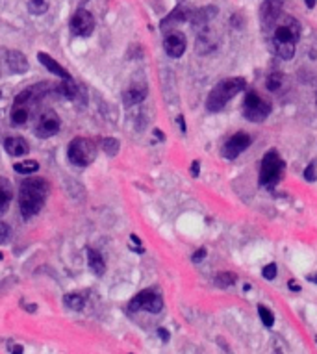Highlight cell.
I'll return each instance as SVG.
<instances>
[{
  "instance_id": "d6a6232c",
  "label": "cell",
  "mask_w": 317,
  "mask_h": 354,
  "mask_svg": "<svg viewBox=\"0 0 317 354\" xmlns=\"http://www.w3.org/2000/svg\"><path fill=\"white\" fill-rule=\"evenodd\" d=\"M302 177H304V180L306 182H316V163H310L306 169H304V173H302Z\"/></svg>"
},
{
  "instance_id": "9c48e42d",
  "label": "cell",
  "mask_w": 317,
  "mask_h": 354,
  "mask_svg": "<svg viewBox=\"0 0 317 354\" xmlns=\"http://www.w3.org/2000/svg\"><path fill=\"white\" fill-rule=\"evenodd\" d=\"M71 32L78 38H89L95 30V17L87 10H76L71 17Z\"/></svg>"
},
{
  "instance_id": "bcb514c9",
  "label": "cell",
  "mask_w": 317,
  "mask_h": 354,
  "mask_svg": "<svg viewBox=\"0 0 317 354\" xmlns=\"http://www.w3.org/2000/svg\"><path fill=\"white\" fill-rule=\"evenodd\" d=\"M0 76H2V67H0Z\"/></svg>"
},
{
  "instance_id": "30bf717a",
  "label": "cell",
  "mask_w": 317,
  "mask_h": 354,
  "mask_svg": "<svg viewBox=\"0 0 317 354\" xmlns=\"http://www.w3.org/2000/svg\"><path fill=\"white\" fill-rule=\"evenodd\" d=\"M252 143V138L249 134H245V132H238V134H234L230 139H226V143L223 145V156L226 159H236L241 152L251 147Z\"/></svg>"
},
{
  "instance_id": "277c9868",
  "label": "cell",
  "mask_w": 317,
  "mask_h": 354,
  "mask_svg": "<svg viewBox=\"0 0 317 354\" xmlns=\"http://www.w3.org/2000/svg\"><path fill=\"white\" fill-rule=\"evenodd\" d=\"M300 38V24L289 15H280L273 26V47L275 45H297Z\"/></svg>"
},
{
  "instance_id": "b9f144b4",
  "label": "cell",
  "mask_w": 317,
  "mask_h": 354,
  "mask_svg": "<svg viewBox=\"0 0 317 354\" xmlns=\"http://www.w3.org/2000/svg\"><path fill=\"white\" fill-rule=\"evenodd\" d=\"M316 2H317V0H304L306 8H310V10H312V8H316Z\"/></svg>"
},
{
  "instance_id": "3957f363",
  "label": "cell",
  "mask_w": 317,
  "mask_h": 354,
  "mask_svg": "<svg viewBox=\"0 0 317 354\" xmlns=\"http://www.w3.org/2000/svg\"><path fill=\"white\" fill-rule=\"evenodd\" d=\"M97 143L89 138H75L67 147V158L76 167H87L97 158Z\"/></svg>"
},
{
  "instance_id": "e575fe53",
  "label": "cell",
  "mask_w": 317,
  "mask_h": 354,
  "mask_svg": "<svg viewBox=\"0 0 317 354\" xmlns=\"http://www.w3.org/2000/svg\"><path fill=\"white\" fill-rule=\"evenodd\" d=\"M158 335L161 337V341H165V343H167L169 339H171V334H169L165 328H161V326L158 328Z\"/></svg>"
},
{
  "instance_id": "9a60e30c",
  "label": "cell",
  "mask_w": 317,
  "mask_h": 354,
  "mask_svg": "<svg viewBox=\"0 0 317 354\" xmlns=\"http://www.w3.org/2000/svg\"><path fill=\"white\" fill-rule=\"evenodd\" d=\"M38 59H39V63L45 67V69H48L52 75L59 76L61 80H73L71 75H69V71H67L65 67L59 65V63H58L56 59L50 56V54H47V52H38Z\"/></svg>"
},
{
  "instance_id": "f6af8a7d",
  "label": "cell",
  "mask_w": 317,
  "mask_h": 354,
  "mask_svg": "<svg viewBox=\"0 0 317 354\" xmlns=\"http://www.w3.org/2000/svg\"><path fill=\"white\" fill-rule=\"evenodd\" d=\"M2 258H4V254H2V252H0V260H2Z\"/></svg>"
},
{
  "instance_id": "8d00e7d4",
  "label": "cell",
  "mask_w": 317,
  "mask_h": 354,
  "mask_svg": "<svg viewBox=\"0 0 317 354\" xmlns=\"http://www.w3.org/2000/svg\"><path fill=\"white\" fill-rule=\"evenodd\" d=\"M177 122H178V126H180V132H182V134H186L187 126H186V121H184V117H182V115H178L177 117Z\"/></svg>"
},
{
  "instance_id": "d4e9b609",
  "label": "cell",
  "mask_w": 317,
  "mask_h": 354,
  "mask_svg": "<svg viewBox=\"0 0 317 354\" xmlns=\"http://www.w3.org/2000/svg\"><path fill=\"white\" fill-rule=\"evenodd\" d=\"M238 282V275L236 273H230V271H224V273H219L217 276H215V284L219 286V288H230Z\"/></svg>"
},
{
  "instance_id": "ab89813d",
  "label": "cell",
  "mask_w": 317,
  "mask_h": 354,
  "mask_svg": "<svg viewBox=\"0 0 317 354\" xmlns=\"http://www.w3.org/2000/svg\"><path fill=\"white\" fill-rule=\"evenodd\" d=\"M11 354H22V345H15L11 349Z\"/></svg>"
},
{
  "instance_id": "d6986e66",
  "label": "cell",
  "mask_w": 317,
  "mask_h": 354,
  "mask_svg": "<svg viewBox=\"0 0 317 354\" xmlns=\"http://www.w3.org/2000/svg\"><path fill=\"white\" fill-rule=\"evenodd\" d=\"M147 98V89L143 85H132L130 89H126L122 93V100L126 106H136V104H141Z\"/></svg>"
},
{
  "instance_id": "836d02e7",
  "label": "cell",
  "mask_w": 317,
  "mask_h": 354,
  "mask_svg": "<svg viewBox=\"0 0 317 354\" xmlns=\"http://www.w3.org/2000/svg\"><path fill=\"white\" fill-rule=\"evenodd\" d=\"M204 258H206V249H198V251H195V254L191 256L193 263H198V261H202Z\"/></svg>"
},
{
  "instance_id": "60d3db41",
  "label": "cell",
  "mask_w": 317,
  "mask_h": 354,
  "mask_svg": "<svg viewBox=\"0 0 317 354\" xmlns=\"http://www.w3.org/2000/svg\"><path fill=\"white\" fill-rule=\"evenodd\" d=\"M154 134H156V138H158L159 141H165V136H163V132H161V130H158V128H156V130H154Z\"/></svg>"
},
{
  "instance_id": "7402d4cb",
  "label": "cell",
  "mask_w": 317,
  "mask_h": 354,
  "mask_svg": "<svg viewBox=\"0 0 317 354\" xmlns=\"http://www.w3.org/2000/svg\"><path fill=\"white\" fill-rule=\"evenodd\" d=\"M13 171L19 173V175H24V177H30V175L39 171V163L36 159H24V161H19V163H13Z\"/></svg>"
},
{
  "instance_id": "6da1fadb",
  "label": "cell",
  "mask_w": 317,
  "mask_h": 354,
  "mask_svg": "<svg viewBox=\"0 0 317 354\" xmlns=\"http://www.w3.org/2000/svg\"><path fill=\"white\" fill-rule=\"evenodd\" d=\"M48 195V182L45 178H26L19 187V210L22 219H32L41 212Z\"/></svg>"
},
{
  "instance_id": "44dd1931",
  "label": "cell",
  "mask_w": 317,
  "mask_h": 354,
  "mask_svg": "<svg viewBox=\"0 0 317 354\" xmlns=\"http://www.w3.org/2000/svg\"><path fill=\"white\" fill-rule=\"evenodd\" d=\"M217 15V8H214V6H208V8H202V10L195 11L189 19H191V22L195 24V26H204L208 20H212Z\"/></svg>"
},
{
  "instance_id": "ee69618b",
  "label": "cell",
  "mask_w": 317,
  "mask_h": 354,
  "mask_svg": "<svg viewBox=\"0 0 317 354\" xmlns=\"http://www.w3.org/2000/svg\"><path fill=\"white\" fill-rule=\"evenodd\" d=\"M26 310H28V312H32V314H34V312H36V310H38V306H36V304H30V306H26Z\"/></svg>"
},
{
  "instance_id": "603a6c76",
  "label": "cell",
  "mask_w": 317,
  "mask_h": 354,
  "mask_svg": "<svg viewBox=\"0 0 317 354\" xmlns=\"http://www.w3.org/2000/svg\"><path fill=\"white\" fill-rule=\"evenodd\" d=\"M99 143H100V149H102L110 158H115V156L119 154V150H121V143H119V139H115V138H102Z\"/></svg>"
},
{
  "instance_id": "4dcf8cb0",
  "label": "cell",
  "mask_w": 317,
  "mask_h": 354,
  "mask_svg": "<svg viewBox=\"0 0 317 354\" xmlns=\"http://www.w3.org/2000/svg\"><path fill=\"white\" fill-rule=\"evenodd\" d=\"M277 273H278L277 263H267V265L261 269V276H263L265 280H275L277 278Z\"/></svg>"
},
{
  "instance_id": "f546056e",
  "label": "cell",
  "mask_w": 317,
  "mask_h": 354,
  "mask_svg": "<svg viewBox=\"0 0 317 354\" xmlns=\"http://www.w3.org/2000/svg\"><path fill=\"white\" fill-rule=\"evenodd\" d=\"M258 315H260L261 323H263L265 328H271L275 325V315H273V312L267 306H258Z\"/></svg>"
},
{
  "instance_id": "5b68a950",
  "label": "cell",
  "mask_w": 317,
  "mask_h": 354,
  "mask_svg": "<svg viewBox=\"0 0 317 354\" xmlns=\"http://www.w3.org/2000/svg\"><path fill=\"white\" fill-rule=\"evenodd\" d=\"M284 173V159L278 156L277 150H269L260 163V184L265 187L277 186Z\"/></svg>"
},
{
  "instance_id": "52a82bcc",
  "label": "cell",
  "mask_w": 317,
  "mask_h": 354,
  "mask_svg": "<svg viewBox=\"0 0 317 354\" xmlns=\"http://www.w3.org/2000/svg\"><path fill=\"white\" fill-rule=\"evenodd\" d=\"M138 310H145V312H150V314H159L163 310V298L152 289H143L128 302V312H138Z\"/></svg>"
},
{
  "instance_id": "83f0119b",
  "label": "cell",
  "mask_w": 317,
  "mask_h": 354,
  "mask_svg": "<svg viewBox=\"0 0 317 354\" xmlns=\"http://www.w3.org/2000/svg\"><path fill=\"white\" fill-rule=\"evenodd\" d=\"M273 50L282 59H291V58L295 56V45H275Z\"/></svg>"
},
{
  "instance_id": "ac0fdd59",
  "label": "cell",
  "mask_w": 317,
  "mask_h": 354,
  "mask_svg": "<svg viewBox=\"0 0 317 354\" xmlns=\"http://www.w3.org/2000/svg\"><path fill=\"white\" fill-rule=\"evenodd\" d=\"M87 265H89V269H91L95 276H102L106 273V261H104L102 254L99 251H95V249L87 251Z\"/></svg>"
},
{
  "instance_id": "74e56055",
  "label": "cell",
  "mask_w": 317,
  "mask_h": 354,
  "mask_svg": "<svg viewBox=\"0 0 317 354\" xmlns=\"http://www.w3.org/2000/svg\"><path fill=\"white\" fill-rule=\"evenodd\" d=\"M130 241L134 243L136 247H141V239L138 237V236H136V234H132V236H130Z\"/></svg>"
},
{
  "instance_id": "f35d334b",
  "label": "cell",
  "mask_w": 317,
  "mask_h": 354,
  "mask_svg": "<svg viewBox=\"0 0 317 354\" xmlns=\"http://www.w3.org/2000/svg\"><path fill=\"white\" fill-rule=\"evenodd\" d=\"M288 288L291 289V291H300V288H298L297 284H295V280H289V282H288Z\"/></svg>"
},
{
  "instance_id": "5bb4252c",
  "label": "cell",
  "mask_w": 317,
  "mask_h": 354,
  "mask_svg": "<svg viewBox=\"0 0 317 354\" xmlns=\"http://www.w3.org/2000/svg\"><path fill=\"white\" fill-rule=\"evenodd\" d=\"M34 108H36V104H20V102H13L11 106V113H10V119H11V124L13 126H22V124H26L30 121V117H32V113H34Z\"/></svg>"
},
{
  "instance_id": "8992f818",
  "label": "cell",
  "mask_w": 317,
  "mask_h": 354,
  "mask_svg": "<svg viewBox=\"0 0 317 354\" xmlns=\"http://www.w3.org/2000/svg\"><path fill=\"white\" fill-rule=\"evenodd\" d=\"M271 104L254 91H249L243 100V115L251 122H261L269 117Z\"/></svg>"
},
{
  "instance_id": "f1b7e54d",
  "label": "cell",
  "mask_w": 317,
  "mask_h": 354,
  "mask_svg": "<svg viewBox=\"0 0 317 354\" xmlns=\"http://www.w3.org/2000/svg\"><path fill=\"white\" fill-rule=\"evenodd\" d=\"M48 10L47 0H30L28 2V11L32 15H43Z\"/></svg>"
},
{
  "instance_id": "ba28073f",
  "label": "cell",
  "mask_w": 317,
  "mask_h": 354,
  "mask_svg": "<svg viewBox=\"0 0 317 354\" xmlns=\"http://www.w3.org/2000/svg\"><path fill=\"white\" fill-rule=\"evenodd\" d=\"M59 128H61V121H59L58 113L54 110H47V112H43L39 115L34 132H36V136L41 138V139H48V138L56 136L58 132H59Z\"/></svg>"
},
{
  "instance_id": "7bdbcfd3",
  "label": "cell",
  "mask_w": 317,
  "mask_h": 354,
  "mask_svg": "<svg viewBox=\"0 0 317 354\" xmlns=\"http://www.w3.org/2000/svg\"><path fill=\"white\" fill-rule=\"evenodd\" d=\"M308 280H310L312 284H317V275H310V276H308Z\"/></svg>"
},
{
  "instance_id": "ffe728a7",
  "label": "cell",
  "mask_w": 317,
  "mask_h": 354,
  "mask_svg": "<svg viewBox=\"0 0 317 354\" xmlns=\"http://www.w3.org/2000/svg\"><path fill=\"white\" fill-rule=\"evenodd\" d=\"M11 198H13V189H11V184L4 177H0V217L8 212Z\"/></svg>"
},
{
  "instance_id": "e0dca14e",
  "label": "cell",
  "mask_w": 317,
  "mask_h": 354,
  "mask_svg": "<svg viewBox=\"0 0 317 354\" xmlns=\"http://www.w3.org/2000/svg\"><path fill=\"white\" fill-rule=\"evenodd\" d=\"M215 48H217V43L212 38L210 28H202V32L197 38V52L198 54H210V52H214Z\"/></svg>"
},
{
  "instance_id": "7c38bea8",
  "label": "cell",
  "mask_w": 317,
  "mask_h": 354,
  "mask_svg": "<svg viewBox=\"0 0 317 354\" xmlns=\"http://www.w3.org/2000/svg\"><path fill=\"white\" fill-rule=\"evenodd\" d=\"M186 47L187 41L182 32H169L165 39H163V48H165L167 56L171 58H180L186 52Z\"/></svg>"
},
{
  "instance_id": "484cf974",
  "label": "cell",
  "mask_w": 317,
  "mask_h": 354,
  "mask_svg": "<svg viewBox=\"0 0 317 354\" xmlns=\"http://www.w3.org/2000/svg\"><path fill=\"white\" fill-rule=\"evenodd\" d=\"M63 302H65L67 308H71V310H75V312L84 310V297L78 295V293H67L65 297H63Z\"/></svg>"
},
{
  "instance_id": "8fae6325",
  "label": "cell",
  "mask_w": 317,
  "mask_h": 354,
  "mask_svg": "<svg viewBox=\"0 0 317 354\" xmlns=\"http://www.w3.org/2000/svg\"><path fill=\"white\" fill-rule=\"evenodd\" d=\"M280 15H282V4H280V0H265L261 4L260 20H261V26L265 30L273 28Z\"/></svg>"
},
{
  "instance_id": "2e32d148",
  "label": "cell",
  "mask_w": 317,
  "mask_h": 354,
  "mask_svg": "<svg viewBox=\"0 0 317 354\" xmlns=\"http://www.w3.org/2000/svg\"><path fill=\"white\" fill-rule=\"evenodd\" d=\"M4 149L13 158H20V156H24L28 152L30 147H28V141L24 139V138L13 136V138H8V139L4 141Z\"/></svg>"
},
{
  "instance_id": "d590c367",
  "label": "cell",
  "mask_w": 317,
  "mask_h": 354,
  "mask_svg": "<svg viewBox=\"0 0 317 354\" xmlns=\"http://www.w3.org/2000/svg\"><path fill=\"white\" fill-rule=\"evenodd\" d=\"M198 171H200V161L195 159V161H193V165H191V175H193V178L198 177Z\"/></svg>"
},
{
  "instance_id": "cb8c5ba5",
  "label": "cell",
  "mask_w": 317,
  "mask_h": 354,
  "mask_svg": "<svg viewBox=\"0 0 317 354\" xmlns=\"http://www.w3.org/2000/svg\"><path fill=\"white\" fill-rule=\"evenodd\" d=\"M58 89V95H61V97H65V98H69V100H73L76 97V93H78V87H76V84L73 82V80H63L61 84L56 87Z\"/></svg>"
},
{
  "instance_id": "7dc6e473",
  "label": "cell",
  "mask_w": 317,
  "mask_h": 354,
  "mask_svg": "<svg viewBox=\"0 0 317 354\" xmlns=\"http://www.w3.org/2000/svg\"><path fill=\"white\" fill-rule=\"evenodd\" d=\"M0 97H2V93H0Z\"/></svg>"
},
{
  "instance_id": "4316f807",
  "label": "cell",
  "mask_w": 317,
  "mask_h": 354,
  "mask_svg": "<svg viewBox=\"0 0 317 354\" xmlns=\"http://www.w3.org/2000/svg\"><path fill=\"white\" fill-rule=\"evenodd\" d=\"M265 85H267V89H269V91L278 93L280 89H282V85H284V75H282V73H273V75L267 78Z\"/></svg>"
},
{
  "instance_id": "7a4b0ae2",
  "label": "cell",
  "mask_w": 317,
  "mask_h": 354,
  "mask_svg": "<svg viewBox=\"0 0 317 354\" xmlns=\"http://www.w3.org/2000/svg\"><path fill=\"white\" fill-rule=\"evenodd\" d=\"M245 87H247V82H245V78H239V76L221 80L212 89V93L208 95V98H206V110L212 113L221 112L224 106H226V102L230 98H234L238 93H241Z\"/></svg>"
},
{
  "instance_id": "1f68e13d",
  "label": "cell",
  "mask_w": 317,
  "mask_h": 354,
  "mask_svg": "<svg viewBox=\"0 0 317 354\" xmlns=\"http://www.w3.org/2000/svg\"><path fill=\"white\" fill-rule=\"evenodd\" d=\"M11 237V228L8 223H4V221H0V245H4V243H8Z\"/></svg>"
},
{
  "instance_id": "4fadbf2b",
  "label": "cell",
  "mask_w": 317,
  "mask_h": 354,
  "mask_svg": "<svg viewBox=\"0 0 317 354\" xmlns=\"http://www.w3.org/2000/svg\"><path fill=\"white\" fill-rule=\"evenodd\" d=\"M4 61H6L8 71H10V73H15V75H24V73L30 69L26 56H24L22 52H19V50H8Z\"/></svg>"
}]
</instances>
